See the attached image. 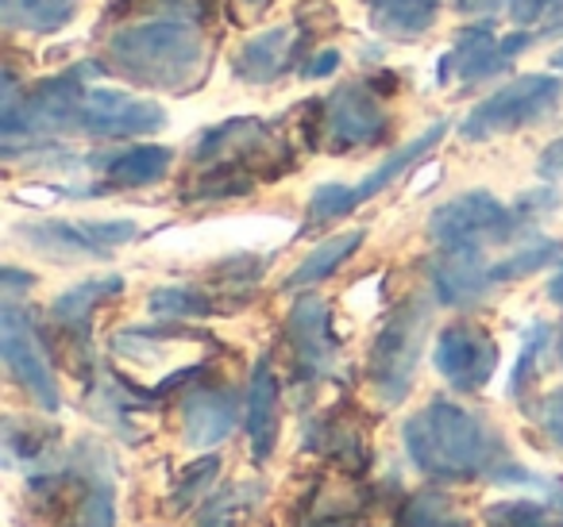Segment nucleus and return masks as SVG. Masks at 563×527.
<instances>
[{"mask_svg":"<svg viewBox=\"0 0 563 527\" xmlns=\"http://www.w3.org/2000/svg\"><path fill=\"white\" fill-rule=\"evenodd\" d=\"M406 455L424 478L444 481V485H463V481H517L532 485V473L509 458L501 435L478 416L475 408L460 401H437L424 404L417 416L406 419L401 427Z\"/></svg>","mask_w":563,"mask_h":527,"instance_id":"nucleus-1","label":"nucleus"},{"mask_svg":"<svg viewBox=\"0 0 563 527\" xmlns=\"http://www.w3.org/2000/svg\"><path fill=\"white\" fill-rule=\"evenodd\" d=\"M104 63L124 81L163 93H194L209 78L212 43L205 20L151 9V16L120 24L104 43Z\"/></svg>","mask_w":563,"mask_h":527,"instance_id":"nucleus-2","label":"nucleus"},{"mask_svg":"<svg viewBox=\"0 0 563 527\" xmlns=\"http://www.w3.org/2000/svg\"><path fill=\"white\" fill-rule=\"evenodd\" d=\"M429 324H432V301L429 296H409L378 327L375 343H371L367 378L383 404H401L409 396L417 366H421L424 355V339H429Z\"/></svg>","mask_w":563,"mask_h":527,"instance_id":"nucleus-3","label":"nucleus"},{"mask_svg":"<svg viewBox=\"0 0 563 527\" xmlns=\"http://www.w3.org/2000/svg\"><path fill=\"white\" fill-rule=\"evenodd\" d=\"M529 232V220L517 209H506L494 193H460L455 201H444L429 216V239L440 250H486L521 243Z\"/></svg>","mask_w":563,"mask_h":527,"instance_id":"nucleus-4","label":"nucleus"},{"mask_svg":"<svg viewBox=\"0 0 563 527\" xmlns=\"http://www.w3.org/2000/svg\"><path fill=\"white\" fill-rule=\"evenodd\" d=\"M563 101V78L555 74H525L509 86L494 89L490 97L471 109V116L460 124V135L471 143H486L494 135H509L548 120Z\"/></svg>","mask_w":563,"mask_h":527,"instance_id":"nucleus-5","label":"nucleus"},{"mask_svg":"<svg viewBox=\"0 0 563 527\" xmlns=\"http://www.w3.org/2000/svg\"><path fill=\"white\" fill-rule=\"evenodd\" d=\"M390 135V116L363 86H336L317 104V143L332 155L378 147Z\"/></svg>","mask_w":563,"mask_h":527,"instance_id":"nucleus-6","label":"nucleus"},{"mask_svg":"<svg viewBox=\"0 0 563 527\" xmlns=\"http://www.w3.org/2000/svg\"><path fill=\"white\" fill-rule=\"evenodd\" d=\"M16 235L55 262H81V258H109L117 247L132 243L140 227L132 220H35L20 224Z\"/></svg>","mask_w":563,"mask_h":527,"instance_id":"nucleus-7","label":"nucleus"},{"mask_svg":"<svg viewBox=\"0 0 563 527\" xmlns=\"http://www.w3.org/2000/svg\"><path fill=\"white\" fill-rule=\"evenodd\" d=\"M0 358L9 366L12 381H16L43 412L63 408V393H58V378L47 358V347H43L32 316H27L24 309H16L12 301L0 309Z\"/></svg>","mask_w":563,"mask_h":527,"instance_id":"nucleus-8","label":"nucleus"},{"mask_svg":"<svg viewBox=\"0 0 563 527\" xmlns=\"http://www.w3.org/2000/svg\"><path fill=\"white\" fill-rule=\"evenodd\" d=\"M166 124V112L124 89H86L70 116V132L93 139H135Z\"/></svg>","mask_w":563,"mask_h":527,"instance_id":"nucleus-9","label":"nucleus"},{"mask_svg":"<svg viewBox=\"0 0 563 527\" xmlns=\"http://www.w3.org/2000/svg\"><path fill=\"white\" fill-rule=\"evenodd\" d=\"M432 366L455 393H478L498 370V343L475 324H448L432 343Z\"/></svg>","mask_w":563,"mask_h":527,"instance_id":"nucleus-10","label":"nucleus"},{"mask_svg":"<svg viewBox=\"0 0 563 527\" xmlns=\"http://www.w3.org/2000/svg\"><path fill=\"white\" fill-rule=\"evenodd\" d=\"M274 155H282V143L274 147L271 132H266L263 120L255 116H235V120H224L220 127H209L201 139L194 143L189 158L194 162H232V166H243V170H258V162H271ZM278 173H286L290 166L282 162H271Z\"/></svg>","mask_w":563,"mask_h":527,"instance_id":"nucleus-11","label":"nucleus"},{"mask_svg":"<svg viewBox=\"0 0 563 527\" xmlns=\"http://www.w3.org/2000/svg\"><path fill=\"white\" fill-rule=\"evenodd\" d=\"M286 339H290L294 370L301 381H317L336 362V335H332L329 304L321 296L306 293L286 316Z\"/></svg>","mask_w":563,"mask_h":527,"instance_id":"nucleus-12","label":"nucleus"},{"mask_svg":"<svg viewBox=\"0 0 563 527\" xmlns=\"http://www.w3.org/2000/svg\"><path fill=\"white\" fill-rule=\"evenodd\" d=\"M240 401L224 385H194L181 401V435L194 450H212L235 431Z\"/></svg>","mask_w":563,"mask_h":527,"instance_id":"nucleus-13","label":"nucleus"},{"mask_svg":"<svg viewBox=\"0 0 563 527\" xmlns=\"http://www.w3.org/2000/svg\"><path fill=\"white\" fill-rule=\"evenodd\" d=\"M490 289L494 278L483 250H440V258L432 262V296L444 309L478 304Z\"/></svg>","mask_w":563,"mask_h":527,"instance_id":"nucleus-14","label":"nucleus"},{"mask_svg":"<svg viewBox=\"0 0 563 527\" xmlns=\"http://www.w3.org/2000/svg\"><path fill=\"white\" fill-rule=\"evenodd\" d=\"M243 427H247L251 458L266 462L278 447V373H274L271 358H258L255 370H251Z\"/></svg>","mask_w":563,"mask_h":527,"instance_id":"nucleus-15","label":"nucleus"},{"mask_svg":"<svg viewBox=\"0 0 563 527\" xmlns=\"http://www.w3.org/2000/svg\"><path fill=\"white\" fill-rule=\"evenodd\" d=\"M294 58H298V27L282 24L243 43L232 70L247 86H271L274 78H282V74L290 70Z\"/></svg>","mask_w":563,"mask_h":527,"instance_id":"nucleus-16","label":"nucleus"},{"mask_svg":"<svg viewBox=\"0 0 563 527\" xmlns=\"http://www.w3.org/2000/svg\"><path fill=\"white\" fill-rule=\"evenodd\" d=\"M448 63L455 66V78L460 81H494L514 66V58L506 55L501 35H494V27L475 24V27H467V32H460Z\"/></svg>","mask_w":563,"mask_h":527,"instance_id":"nucleus-17","label":"nucleus"},{"mask_svg":"<svg viewBox=\"0 0 563 527\" xmlns=\"http://www.w3.org/2000/svg\"><path fill=\"white\" fill-rule=\"evenodd\" d=\"M120 293H124V278H120V273H101V278H89V281H81V285L66 289L63 296H55V304H51V319H55L66 335H78V339H86L93 312L101 309V304L117 301Z\"/></svg>","mask_w":563,"mask_h":527,"instance_id":"nucleus-18","label":"nucleus"},{"mask_svg":"<svg viewBox=\"0 0 563 527\" xmlns=\"http://www.w3.org/2000/svg\"><path fill=\"white\" fill-rule=\"evenodd\" d=\"M174 150L163 143H140V147L117 150L112 158H104V178L112 189H143L155 186L170 173Z\"/></svg>","mask_w":563,"mask_h":527,"instance_id":"nucleus-19","label":"nucleus"},{"mask_svg":"<svg viewBox=\"0 0 563 527\" xmlns=\"http://www.w3.org/2000/svg\"><path fill=\"white\" fill-rule=\"evenodd\" d=\"M81 0H0V20L9 32L51 35L78 20Z\"/></svg>","mask_w":563,"mask_h":527,"instance_id":"nucleus-20","label":"nucleus"},{"mask_svg":"<svg viewBox=\"0 0 563 527\" xmlns=\"http://www.w3.org/2000/svg\"><path fill=\"white\" fill-rule=\"evenodd\" d=\"M444 132H448V124H444V120H440V124H432L429 132H421V135H417V139H409L406 147L394 150V155L386 158L383 166H375V170H371L367 178H363L360 186H355V204H367L371 197H378V193H383V189H390L394 181L401 178V173H409V166L421 162V158L429 155V150L437 147L440 139H444Z\"/></svg>","mask_w":563,"mask_h":527,"instance_id":"nucleus-21","label":"nucleus"},{"mask_svg":"<svg viewBox=\"0 0 563 527\" xmlns=\"http://www.w3.org/2000/svg\"><path fill=\"white\" fill-rule=\"evenodd\" d=\"M363 239H367L363 227H352V232H340V235H332V239H324L321 247H313L301 258L298 270L286 278V289H309V285H317V281L332 278V273L363 247Z\"/></svg>","mask_w":563,"mask_h":527,"instance_id":"nucleus-22","label":"nucleus"},{"mask_svg":"<svg viewBox=\"0 0 563 527\" xmlns=\"http://www.w3.org/2000/svg\"><path fill=\"white\" fill-rule=\"evenodd\" d=\"M440 0H367L371 24L394 40H417L432 27Z\"/></svg>","mask_w":563,"mask_h":527,"instance_id":"nucleus-23","label":"nucleus"},{"mask_svg":"<svg viewBox=\"0 0 563 527\" xmlns=\"http://www.w3.org/2000/svg\"><path fill=\"white\" fill-rule=\"evenodd\" d=\"M563 258V243L560 239H544V235H529V239L517 243V250H509L501 262H490V278L494 285H509V281L532 278V273L548 270Z\"/></svg>","mask_w":563,"mask_h":527,"instance_id":"nucleus-24","label":"nucleus"},{"mask_svg":"<svg viewBox=\"0 0 563 527\" xmlns=\"http://www.w3.org/2000/svg\"><path fill=\"white\" fill-rule=\"evenodd\" d=\"M398 527H471L460 504L440 489H417L398 508Z\"/></svg>","mask_w":563,"mask_h":527,"instance_id":"nucleus-25","label":"nucleus"},{"mask_svg":"<svg viewBox=\"0 0 563 527\" xmlns=\"http://www.w3.org/2000/svg\"><path fill=\"white\" fill-rule=\"evenodd\" d=\"M147 309L151 316H163V319H205L217 312V301L209 293H201V289L163 285V289H151Z\"/></svg>","mask_w":563,"mask_h":527,"instance_id":"nucleus-26","label":"nucleus"},{"mask_svg":"<svg viewBox=\"0 0 563 527\" xmlns=\"http://www.w3.org/2000/svg\"><path fill=\"white\" fill-rule=\"evenodd\" d=\"M258 496H263V489L258 485H228L220 489L217 496H209L201 508V516H197V527H240V519L251 512V504H258Z\"/></svg>","mask_w":563,"mask_h":527,"instance_id":"nucleus-27","label":"nucleus"},{"mask_svg":"<svg viewBox=\"0 0 563 527\" xmlns=\"http://www.w3.org/2000/svg\"><path fill=\"white\" fill-rule=\"evenodd\" d=\"M217 473H220V455H205V458H197V462H189L186 470L178 473V481H174L170 496H166V508H170L174 516L194 508L197 496H201L205 489H212Z\"/></svg>","mask_w":563,"mask_h":527,"instance_id":"nucleus-28","label":"nucleus"},{"mask_svg":"<svg viewBox=\"0 0 563 527\" xmlns=\"http://www.w3.org/2000/svg\"><path fill=\"white\" fill-rule=\"evenodd\" d=\"M555 343V335H552V327L548 324H532L529 332H525V343H521V358H517V366H514V378H509V396L514 401H521L525 396V389L532 385V378H537V370H540V358L548 355V347Z\"/></svg>","mask_w":563,"mask_h":527,"instance_id":"nucleus-29","label":"nucleus"},{"mask_svg":"<svg viewBox=\"0 0 563 527\" xmlns=\"http://www.w3.org/2000/svg\"><path fill=\"white\" fill-rule=\"evenodd\" d=\"M486 524L490 527H560V519L540 501H498L486 508Z\"/></svg>","mask_w":563,"mask_h":527,"instance_id":"nucleus-30","label":"nucleus"},{"mask_svg":"<svg viewBox=\"0 0 563 527\" xmlns=\"http://www.w3.org/2000/svg\"><path fill=\"white\" fill-rule=\"evenodd\" d=\"M355 209H360L355 204V186L329 181V186H317L313 197H309V224H336V220L352 216Z\"/></svg>","mask_w":563,"mask_h":527,"instance_id":"nucleus-31","label":"nucleus"},{"mask_svg":"<svg viewBox=\"0 0 563 527\" xmlns=\"http://www.w3.org/2000/svg\"><path fill=\"white\" fill-rule=\"evenodd\" d=\"M81 527H117V493L109 478L89 481L81 501Z\"/></svg>","mask_w":563,"mask_h":527,"instance_id":"nucleus-32","label":"nucleus"},{"mask_svg":"<svg viewBox=\"0 0 563 527\" xmlns=\"http://www.w3.org/2000/svg\"><path fill=\"white\" fill-rule=\"evenodd\" d=\"M532 416H537L540 431L548 435V442H555V447L563 450V389L540 396V404L532 408Z\"/></svg>","mask_w":563,"mask_h":527,"instance_id":"nucleus-33","label":"nucleus"},{"mask_svg":"<svg viewBox=\"0 0 563 527\" xmlns=\"http://www.w3.org/2000/svg\"><path fill=\"white\" fill-rule=\"evenodd\" d=\"M537 178L548 181V186H555L563 178V135L555 143H548L544 155L537 158Z\"/></svg>","mask_w":563,"mask_h":527,"instance_id":"nucleus-34","label":"nucleus"},{"mask_svg":"<svg viewBox=\"0 0 563 527\" xmlns=\"http://www.w3.org/2000/svg\"><path fill=\"white\" fill-rule=\"evenodd\" d=\"M552 209H555V193H552V189H532V193L517 197V212H521L525 220L544 216V212H552Z\"/></svg>","mask_w":563,"mask_h":527,"instance_id":"nucleus-35","label":"nucleus"},{"mask_svg":"<svg viewBox=\"0 0 563 527\" xmlns=\"http://www.w3.org/2000/svg\"><path fill=\"white\" fill-rule=\"evenodd\" d=\"M340 66V51H321V58H313V63H306V78H329L332 70Z\"/></svg>","mask_w":563,"mask_h":527,"instance_id":"nucleus-36","label":"nucleus"},{"mask_svg":"<svg viewBox=\"0 0 563 527\" xmlns=\"http://www.w3.org/2000/svg\"><path fill=\"white\" fill-rule=\"evenodd\" d=\"M32 285H35L32 273H20V270H12V266L4 270V296H9V301L16 296V289H32Z\"/></svg>","mask_w":563,"mask_h":527,"instance_id":"nucleus-37","label":"nucleus"},{"mask_svg":"<svg viewBox=\"0 0 563 527\" xmlns=\"http://www.w3.org/2000/svg\"><path fill=\"white\" fill-rule=\"evenodd\" d=\"M548 296H552L555 304H563V266H560V273L552 278V285H548Z\"/></svg>","mask_w":563,"mask_h":527,"instance_id":"nucleus-38","label":"nucleus"},{"mask_svg":"<svg viewBox=\"0 0 563 527\" xmlns=\"http://www.w3.org/2000/svg\"><path fill=\"white\" fill-rule=\"evenodd\" d=\"M235 4H243V9H247V12H258V9H266L271 0H235Z\"/></svg>","mask_w":563,"mask_h":527,"instance_id":"nucleus-39","label":"nucleus"},{"mask_svg":"<svg viewBox=\"0 0 563 527\" xmlns=\"http://www.w3.org/2000/svg\"><path fill=\"white\" fill-rule=\"evenodd\" d=\"M555 355H560V366H563V327H560V335H555Z\"/></svg>","mask_w":563,"mask_h":527,"instance_id":"nucleus-40","label":"nucleus"},{"mask_svg":"<svg viewBox=\"0 0 563 527\" xmlns=\"http://www.w3.org/2000/svg\"><path fill=\"white\" fill-rule=\"evenodd\" d=\"M552 66H555V70H563V51H560V55H552Z\"/></svg>","mask_w":563,"mask_h":527,"instance_id":"nucleus-41","label":"nucleus"}]
</instances>
